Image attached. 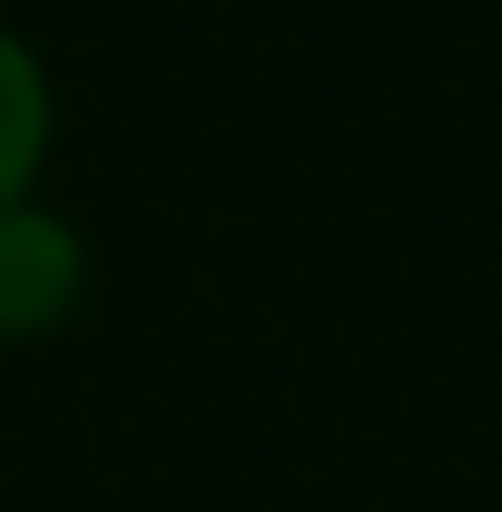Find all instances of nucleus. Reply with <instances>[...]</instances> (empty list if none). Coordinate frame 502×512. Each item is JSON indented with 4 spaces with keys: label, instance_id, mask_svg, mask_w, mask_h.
<instances>
[{
    "label": "nucleus",
    "instance_id": "nucleus-1",
    "mask_svg": "<svg viewBox=\"0 0 502 512\" xmlns=\"http://www.w3.org/2000/svg\"><path fill=\"white\" fill-rule=\"evenodd\" d=\"M79 296H89V237L40 197L0 207V345L60 335L79 316Z\"/></svg>",
    "mask_w": 502,
    "mask_h": 512
},
{
    "label": "nucleus",
    "instance_id": "nucleus-2",
    "mask_svg": "<svg viewBox=\"0 0 502 512\" xmlns=\"http://www.w3.org/2000/svg\"><path fill=\"white\" fill-rule=\"evenodd\" d=\"M50 138H60V89H50V60H40V50L0 20V207L40 197Z\"/></svg>",
    "mask_w": 502,
    "mask_h": 512
}]
</instances>
